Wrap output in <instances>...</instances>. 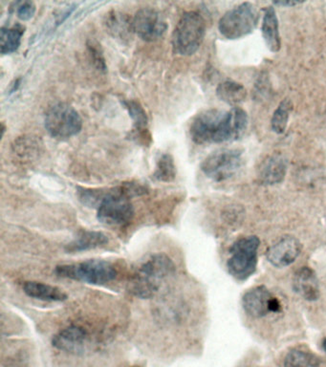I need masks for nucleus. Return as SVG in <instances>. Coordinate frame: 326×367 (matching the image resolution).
I'll list each match as a JSON object with an SVG mask.
<instances>
[{
  "label": "nucleus",
  "mask_w": 326,
  "mask_h": 367,
  "mask_svg": "<svg viewBox=\"0 0 326 367\" xmlns=\"http://www.w3.org/2000/svg\"><path fill=\"white\" fill-rule=\"evenodd\" d=\"M248 115L243 110H208L197 114L191 123L189 134L194 143L221 144L237 141L246 133Z\"/></svg>",
  "instance_id": "1"
},
{
  "label": "nucleus",
  "mask_w": 326,
  "mask_h": 367,
  "mask_svg": "<svg viewBox=\"0 0 326 367\" xmlns=\"http://www.w3.org/2000/svg\"><path fill=\"white\" fill-rule=\"evenodd\" d=\"M175 271V263L168 255H154L131 278L128 292L141 300L153 298L160 290L162 283L173 275Z\"/></svg>",
  "instance_id": "2"
},
{
  "label": "nucleus",
  "mask_w": 326,
  "mask_h": 367,
  "mask_svg": "<svg viewBox=\"0 0 326 367\" xmlns=\"http://www.w3.org/2000/svg\"><path fill=\"white\" fill-rule=\"evenodd\" d=\"M146 194V189L138 184H123L103 194L98 204L97 219L108 226H123L133 219L134 207L131 197Z\"/></svg>",
  "instance_id": "3"
},
{
  "label": "nucleus",
  "mask_w": 326,
  "mask_h": 367,
  "mask_svg": "<svg viewBox=\"0 0 326 367\" xmlns=\"http://www.w3.org/2000/svg\"><path fill=\"white\" fill-rule=\"evenodd\" d=\"M206 34L203 17L197 12H187L179 19L173 34V52L180 56H191L197 52Z\"/></svg>",
  "instance_id": "4"
},
{
  "label": "nucleus",
  "mask_w": 326,
  "mask_h": 367,
  "mask_svg": "<svg viewBox=\"0 0 326 367\" xmlns=\"http://www.w3.org/2000/svg\"><path fill=\"white\" fill-rule=\"evenodd\" d=\"M54 273L57 277L69 278L89 284L102 285L114 280L117 271L114 266L105 260L91 259L87 262L57 266Z\"/></svg>",
  "instance_id": "5"
},
{
  "label": "nucleus",
  "mask_w": 326,
  "mask_h": 367,
  "mask_svg": "<svg viewBox=\"0 0 326 367\" xmlns=\"http://www.w3.org/2000/svg\"><path fill=\"white\" fill-rule=\"evenodd\" d=\"M259 12L250 2L239 5L227 12L218 22V30L224 37L237 40L251 34L259 24Z\"/></svg>",
  "instance_id": "6"
},
{
  "label": "nucleus",
  "mask_w": 326,
  "mask_h": 367,
  "mask_svg": "<svg viewBox=\"0 0 326 367\" xmlns=\"http://www.w3.org/2000/svg\"><path fill=\"white\" fill-rule=\"evenodd\" d=\"M45 128L53 138L67 140L76 136L83 128V120L74 108L67 103H57L48 110Z\"/></svg>",
  "instance_id": "7"
},
{
  "label": "nucleus",
  "mask_w": 326,
  "mask_h": 367,
  "mask_svg": "<svg viewBox=\"0 0 326 367\" xmlns=\"http://www.w3.org/2000/svg\"><path fill=\"white\" fill-rule=\"evenodd\" d=\"M259 237H248L237 240L230 250L227 266L229 273L239 280H245L256 272Z\"/></svg>",
  "instance_id": "8"
},
{
  "label": "nucleus",
  "mask_w": 326,
  "mask_h": 367,
  "mask_svg": "<svg viewBox=\"0 0 326 367\" xmlns=\"http://www.w3.org/2000/svg\"><path fill=\"white\" fill-rule=\"evenodd\" d=\"M241 151L224 148L207 157L201 164V169L209 178L222 182L236 176L241 168Z\"/></svg>",
  "instance_id": "9"
},
{
  "label": "nucleus",
  "mask_w": 326,
  "mask_h": 367,
  "mask_svg": "<svg viewBox=\"0 0 326 367\" xmlns=\"http://www.w3.org/2000/svg\"><path fill=\"white\" fill-rule=\"evenodd\" d=\"M133 32L141 40L148 42L160 40L168 29L166 19L161 12L153 8H143L132 19Z\"/></svg>",
  "instance_id": "10"
},
{
  "label": "nucleus",
  "mask_w": 326,
  "mask_h": 367,
  "mask_svg": "<svg viewBox=\"0 0 326 367\" xmlns=\"http://www.w3.org/2000/svg\"><path fill=\"white\" fill-rule=\"evenodd\" d=\"M245 312L255 318H264L270 313L282 312L280 301L265 286H257L248 291L242 298Z\"/></svg>",
  "instance_id": "11"
},
{
  "label": "nucleus",
  "mask_w": 326,
  "mask_h": 367,
  "mask_svg": "<svg viewBox=\"0 0 326 367\" xmlns=\"http://www.w3.org/2000/svg\"><path fill=\"white\" fill-rule=\"evenodd\" d=\"M88 336L87 331L78 325H71L55 334L52 345L58 350L68 354L80 355L87 348Z\"/></svg>",
  "instance_id": "12"
},
{
  "label": "nucleus",
  "mask_w": 326,
  "mask_h": 367,
  "mask_svg": "<svg viewBox=\"0 0 326 367\" xmlns=\"http://www.w3.org/2000/svg\"><path fill=\"white\" fill-rule=\"evenodd\" d=\"M302 252V244L293 237H284L267 250L268 262L275 267H286L295 262Z\"/></svg>",
  "instance_id": "13"
},
{
  "label": "nucleus",
  "mask_w": 326,
  "mask_h": 367,
  "mask_svg": "<svg viewBox=\"0 0 326 367\" xmlns=\"http://www.w3.org/2000/svg\"><path fill=\"white\" fill-rule=\"evenodd\" d=\"M287 172V160L280 153L268 156L257 169V179L264 185L282 183Z\"/></svg>",
  "instance_id": "14"
},
{
  "label": "nucleus",
  "mask_w": 326,
  "mask_h": 367,
  "mask_svg": "<svg viewBox=\"0 0 326 367\" xmlns=\"http://www.w3.org/2000/svg\"><path fill=\"white\" fill-rule=\"evenodd\" d=\"M293 287L295 292L305 300L316 301L320 298L317 275L309 267H302L295 272Z\"/></svg>",
  "instance_id": "15"
},
{
  "label": "nucleus",
  "mask_w": 326,
  "mask_h": 367,
  "mask_svg": "<svg viewBox=\"0 0 326 367\" xmlns=\"http://www.w3.org/2000/svg\"><path fill=\"white\" fill-rule=\"evenodd\" d=\"M261 32L265 43H266L270 51L279 52L280 46H282L279 31V20H277L275 9L271 6L266 7L264 9Z\"/></svg>",
  "instance_id": "16"
},
{
  "label": "nucleus",
  "mask_w": 326,
  "mask_h": 367,
  "mask_svg": "<svg viewBox=\"0 0 326 367\" xmlns=\"http://www.w3.org/2000/svg\"><path fill=\"white\" fill-rule=\"evenodd\" d=\"M24 291L28 297L44 301H65L67 300V293L55 286L44 284L37 282H26L24 284Z\"/></svg>",
  "instance_id": "17"
},
{
  "label": "nucleus",
  "mask_w": 326,
  "mask_h": 367,
  "mask_svg": "<svg viewBox=\"0 0 326 367\" xmlns=\"http://www.w3.org/2000/svg\"><path fill=\"white\" fill-rule=\"evenodd\" d=\"M108 243V237L103 232L85 231L80 232L77 239L69 243L65 250L69 253L83 252L102 247Z\"/></svg>",
  "instance_id": "18"
},
{
  "label": "nucleus",
  "mask_w": 326,
  "mask_h": 367,
  "mask_svg": "<svg viewBox=\"0 0 326 367\" xmlns=\"http://www.w3.org/2000/svg\"><path fill=\"white\" fill-rule=\"evenodd\" d=\"M25 27L16 24L12 27H2L0 31V52L2 55H9L19 49L24 37Z\"/></svg>",
  "instance_id": "19"
},
{
  "label": "nucleus",
  "mask_w": 326,
  "mask_h": 367,
  "mask_svg": "<svg viewBox=\"0 0 326 367\" xmlns=\"http://www.w3.org/2000/svg\"><path fill=\"white\" fill-rule=\"evenodd\" d=\"M217 97L230 105H237L247 98V90L243 85L232 80L221 83L216 88Z\"/></svg>",
  "instance_id": "20"
},
{
  "label": "nucleus",
  "mask_w": 326,
  "mask_h": 367,
  "mask_svg": "<svg viewBox=\"0 0 326 367\" xmlns=\"http://www.w3.org/2000/svg\"><path fill=\"white\" fill-rule=\"evenodd\" d=\"M108 31L119 39H128L133 32L132 19L122 12H112L106 17Z\"/></svg>",
  "instance_id": "21"
},
{
  "label": "nucleus",
  "mask_w": 326,
  "mask_h": 367,
  "mask_svg": "<svg viewBox=\"0 0 326 367\" xmlns=\"http://www.w3.org/2000/svg\"><path fill=\"white\" fill-rule=\"evenodd\" d=\"M320 359L311 352L294 349L287 354L284 367H320Z\"/></svg>",
  "instance_id": "22"
},
{
  "label": "nucleus",
  "mask_w": 326,
  "mask_h": 367,
  "mask_svg": "<svg viewBox=\"0 0 326 367\" xmlns=\"http://www.w3.org/2000/svg\"><path fill=\"white\" fill-rule=\"evenodd\" d=\"M293 110V103L290 99H284L274 112L271 120L273 131L277 134H282L287 128L290 114Z\"/></svg>",
  "instance_id": "23"
},
{
  "label": "nucleus",
  "mask_w": 326,
  "mask_h": 367,
  "mask_svg": "<svg viewBox=\"0 0 326 367\" xmlns=\"http://www.w3.org/2000/svg\"><path fill=\"white\" fill-rule=\"evenodd\" d=\"M175 176L176 168L173 156L168 153L162 154L153 174L154 178L161 182H171Z\"/></svg>",
  "instance_id": "24"
},
{
  "label": "nucleus",
  "mask_w": 326,
  "mask_h": 367,
  "mask_svg": "<svg viewBox=\"0 0 326 367\" xmlns=\"http://www.w3.org/2000/svg\"><path fill=\"white\" fill-rule=\"evenodd\" d=\"M123 105H125L130 117L132 118L134 125H135L137 130H143L148 125V116H146V111L141 108L140 103L135 102V101H123Z\"/></svg>",
  "instance_id": "25"
},
{
  "label": "nucleus",
  "mask_w": 326,
  "mask_h": 367,
  "mask_svg": "<svg viewBox=\"0 0 326 367\" xmlns=\"http://www.w3.org/2000/svg\"><path fill=\"white\" fill-rule=\"evenodd\" d=\"M15 12L19 19L27 22L34 17L35 12V5L32 1H17L14 3Z\"/></svg>",
  "instance_id": "26"
},
{
  "label": "nucleus",
  "mask_w": 326,
  "mask_h": 367,
  "mask_svg": "<svg viewBox=\"0 0 326 367\" xmlns=\"http://www.w3.org/2000/svg\"><path fill=\"white\" fill-rule=\"evenodd\" d=\"M87 47L88 50H89L91 59H92L93 62H94L95 67H97L98 70L105 72V58H103V53L101 51V48H98L97 43L89 42H88Z\"/></svg>",
  "instance_id": "27"
},
{
  "label": "nucleus",
  "mask_w": 326,
  "mask_h": 367,
  "mask_svg": "<svg viewBox=\"0 0 326 367\" xmlns=\"http://www.w3.org/2000/svg\"><path fill=\"white\" fill-rule=\"evenodd\" d=\"M302 2L300 0H280V1H274V4L277 5V6L293 7L295 5L302 4Z\"/></svg>",
  "instance_id": "28"
},
{
  "label": "nucleus",
  "mask_w": 326,
  "mask_h": 367,
  "mask_svg": "<svg viewBox=\"0 0 326 367\" xmlns=\"http://www.w3.org/2000/svg\"><path fill=\"white\" fill-rule=\"evenodd\" d=\"M323 350H325V354H326V338L323 341Z\"/></svg>",
  "instance_id": "29"
},
{
  "label": "nucleus",
  "mask_w": 326,
  "mask_h": 367,
  "mask_svg": "<svg viewBox=\"0 0 326 367\" xmlns=\"http://www.w3.org/2000/svg\"><path fill=\"white\" fill-rule=\"evenodd\" d=\"M241 367H250V366H241Z\"/></svg>",
  "instance_id": "30"
},
{
  "label": "nucleus",
  "mask_w": 326,
  "mask_h": 367,
  "mask_svg": "<svg viewBox=\"0 0 326 367\" xmlns=\"http://www.w3.org/2000/svg\"><path fill=\"white\" fill-rule=\"evenodd\" d=\"M134 367H140V366H134Z\"/></svg>",
  "instance_id": "31"
}]
</instances>
